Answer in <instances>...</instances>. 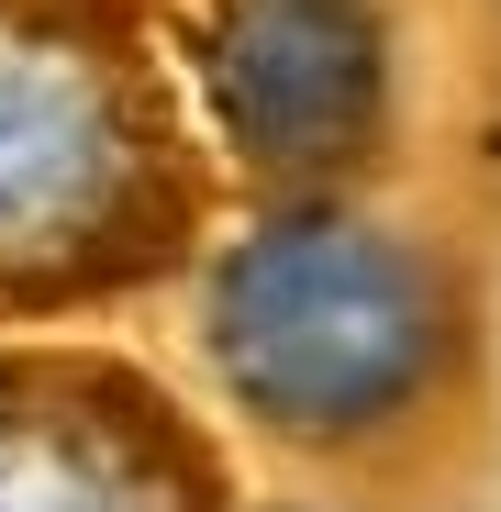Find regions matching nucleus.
<instances>
[{
	"instance_id": "obj_1",
	"label": "nucleus",
	"mask_w": 501,
	"mask_h": 512,
	"mask_svg": "<svg viewBox=\"0 0 501 512\" xmlns=\"http://www.w3.org/2000/svg\"><path fill=\"white\" fill-rule=\"evenodd\" d=\"M201 357L279 446H379L457 368V279L424 234L357 212L257 223L201 290Z\"/></svg>"
},
{
	"instance_id": "obj_2",
	"label": "nucleus",
	"mask_w": 501,
	"mask_h": 512,
	"mask_svg": "<svg viewBox=\"0 0 501 512\" xmlns=\"http://www.w3.org/2000/svg\"><path fill=\"white\" fill-rule=\"evenodd\" d=\"M179 167L112 34L0 12V301L90 290L167 245Z\"/></svg>"
},
{
	"instance_id": "obj_3",
	"label": "nucleus",
	"mask_w": 501,
	"mask_h": 512,
	"mask_svg": "<svg viewBox=\"0 0 501 512\" xmlns=\"http://www.w3.org/2000/svg\"><path fill=\"white\" fill-rule=\"evenodd\" d=\"M201 78L245 167L323 179L390 123V23L368 0H212Z\"/></svg>"
},
{
	"instance_id": "obj_4",
	"label": "nucleus",
	"mask_w": 501,
	"mask_h": 512,
	"mask_svg": "<svg viewBox=\"0 0 501 512\" xmlns=\"http://www.w3.org/2000/svg\"><path fill=\"white\" fill-rule=\"evenodd\" d=\"M190 457L112 379H0V512H190Z\"/></svg>"
}]
</instances>
